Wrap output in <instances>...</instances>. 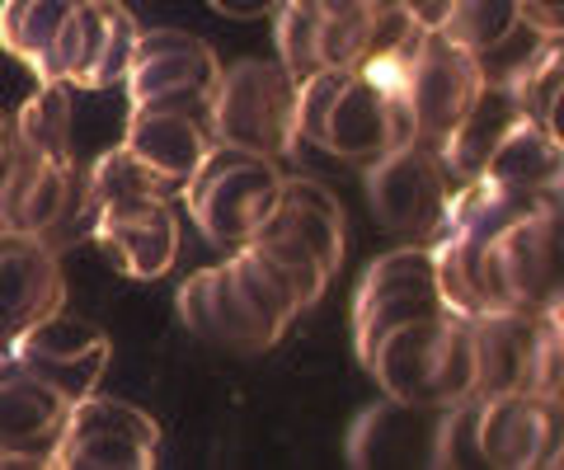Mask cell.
Listing matches in <instances>:
<instances>
[{"label":"cell","mask_w":564,"mask_h":470,"mask_svg":"<svg viewBox=\"0 0 564 470\" xmlns=\"http://www.w3.org/2000/svg\"><path fill=\"white\" fill-rule=\"evenodd\" d=\"M410 43L372 52L348 72H311L296 80V136L339 161H377L386 151L419 142L410 90H404Z\"/></svg>","instance_id":"6da1fadb"},{"label":"cell","mask_w":564,"mask_h":470,"mask_svg":"<svg viewBox=\"0 0 564 470\" xmlns=\"http://www.w3.org/2000/svg\"><path fill=\"white\" fill-rule=\"evenodd\" d=\"M362 368L400 405L452 409L475 395V329L456 310H437L381 335Z\"/></svg>","instance_id":"7a4b0ae2"},{"label":"cell","mask_w":564,"mask_h":470,"mask_svg":"<svg viewBox=\"0 0 564 470\" xmlns=\"http://www.w3.org/2000/svg\"><path fill=\"white\" fill-rule=\"evenodd\" d=\"M278 188H282L278 161L226 146V142H212L198 170L188 174L180 198L188 207L193 226H198L212 245L240 250V245H250L254 231L269 221Z\"/></svg>","instance_id":"3957f363"},{"label":"cell","mask_w":564,"mask_h":470,"mask_svg":"<svg viewBox=\"0 0 564 470\" xmlns=\"http://www.w3.org/2000/svg\"><path fill=\"white\" fill-rule=\"evenodd\" d=\"M475 395H555L564 386L560 310L475 316Z\"/></svg>","instance_id":"277c9868"},{"label":"cell","mask_w":564,"mask_h":470,"mask_svg":"<svg viewBox=\"0 0 564 470\" xmlns=\"http://www.w3.org/2000/svg\"><path fill=\"white\" fill-rule=\"evenodd\" d=\"M212 142L269 155H292L296 136V80L278 62H236L217 76V90L207 103Z\"/></svg>","instance_id":"5b68a950"},{"label":"cell","mask_w":564,"mask_h":470,"mask_svg":"<svg viewBox=\"0 0 564 470\" xmlns=\"http://www.w3.org/2000/svg\"><path fill=\"white\" fill-rule=\"evenodd\" d=\"M217 76H221V62L203 39L180 29H141L122 85H128L132 109H174L207 123Z\"/></svg>","instance_id":"8992f818"},{"label":"cell","mask_w":564,"mask_h":470,"mask_svg":"<svg viewBox=\"0 0 564 470\" xmlns=\"http://www.w3.org/2000/svg\"><path fill=\"white\" fill-rule=\"evenodd\" d=\"M404 90H410L419 142L443 146L447 132L470 113L485 90V57L452 43L443 29H419L404 57Z\"/></svg>","instance_id":"52a82bcc"},{"label":"cell","mask_w":564,"mask_h":470,"mask_svg":"<svg viewBox=\"0 0 564 470\" xmlns=\"http://www.w3.org/2000/svg\"><path fill=\"white\" fill-rule=\"evenodd\" d=\"M161 461V424L128 400L80 395L66 414L57 461L62 470H151Z\"/></svg>","instance_id":"ba28073f"},{"label":"cell","mask_w":564,"mask_h":470,"mask_svg":"<svg viewBox=\"0 0 564 470\" xmlns=\"http://www.w3.org/2000/svg\"><path fill=\"white\" fill-rule=\"evenodd\" d=\"M437 310H447V302L437 292L433 250L404 245V250L381 254L362 273L358 292H352V348H358V362L372 353L381 335H391V329L410 320L437 316Z\"/></svg>","instance_id":"9c48e42d"},{"label":"cell","mask_w":564,"mask_h":470,"mask_svg":"<svg viewBox=\"0 0 564 470\" xmlns=\"http://www.w3.org/2000/svg\"><path fill=\"white\" fill-rule=\"evenodd\" d=\"M452 188H456V179L443 161V151L429 142L386 151L372 161V170H367V203H372L377 221L395 236L433 240L437 226H443Z\"/></svg>","instance_id":"30bf717a"},{"label":"cell","mask_w":564,"mask_h":470,"mask_svg":"<svg viewBox=\"0 0 564 470\" xmlns=\"http://www.w3.org/2000/svg\"><path fill=\"white\" fill-rule=\"evenodd\" d=\"M564 419L555 395H480L475 447L485 470H545L560 466Z\"/></svg>","instance_id":"8fae6325"},{"label":"cell","mask_w":564,"mask_h":470,"mask_svg":"<svg viewBox=\"0 0 564 470\" xmlns=\"http://www.w3.org/2000/svg\"><path fill=\"white\" fill-rule=\"evenodd\" d=\"M109 353H113L109 335L80 316H66V310H52V316H43L39 325H29L24 335H14L6 343V358H14L33 376H43L70 405H76L80 395L99 391Z\"/></svg>","instance_id":"7c38bea8"},{"label":"cell","mask_w":564,"mask_h":470,"mask_svg":"<svg viewBox=\"0 0 564 470\" xmlns=\"http://www.w3.org/2000/svg\"><path fill=\"white\" fill-rule=\"evenodd\" d=\"M70 400L14 358L0 362V470H47L57 461Z\"/></svg>","instance_id":"4fadbf2b"},{"label":"cell","mask_w":564,"mask_h":470,"mask_svg":"<svg viewBox=\"0 0 564 470\" xmlns=\"http://www.w3.org/2000/svg\"><path fill=\"white\" fill-rule=\"evenodd\" d=\"M85 0H6L0 6V47L24 62L39 85H66L80 47Z\"/></svg>","instance_id":"5bb4252c"},{"label":"cell","mask_w":564,"mask_h":470,"mask_svg":"<svg viewBox=\"0 0 564 470\" xmlns=\"http://www.w3.org/2000/svg\"><path fill=\"white\" fill-rule=\"evenodd\" d=\"M90 240L118 273L155 283L180 259V217L170 203H104Z\"/></svg>","instance_id":"9a60e30c"},{"label":"cell","mask_w":564,"mask_h":470,"mask_svg":"<svg viewBox=\"0 0 564 470\" xmlns=\"http://www.w3.org/2000/svg\"><path fill=\"white\" fill-rule=\"evenodd\" d=\"M66 306L57 250L39 236H0V343Z\"/></svg>","instance_id":"2e32d148"},{"label":"cell","mask_w":564,"mask_h":470,"mask_svg":"<svg viewBox=\"0 0 564 470\" xmlns=\"http://www.w3.org/2000/svg\"><path fill=\"white\" fill-rule=\"evenodd\" d=\"M437 409L400 405L386 395L381 405L362 409L348 428V466L391 470V466H433Z\"/></svg>","instance_id":"e0dca14e"},{"label":"cell","mask_w":564,"mask_h":470,"mask_svg":"<svg viewBox=\"0 0 564 470\" xmlns=\"http://www.w3.org/2000/svg\"><path fill=\"white\" fill-rule=\"evenodd\" d=\"M180 316L198 339L236 348V353H263V348H273L269 329H263L254 320V310L245 306V297L236 292L226 264L188 277V283L180 287Z\"/></svg>","instance_id":"ac0fdd59"},{"label":"cell","mask_w":564,"mask_h":470,"mask_svg":"<svg viewBox=\"0 0 564 470\" xmlns=\"http://www.w3.org/2000/svg\"><path fill=\"white\" fill-rule=\"evenodd\" d=\"M70 165L43 161L14 136L6 165H0V236H43L62 207Z\"/></svg>","instance_id":"d6986e66"},{"label":"cell","mask_w":564,"mask_h":470,"mask_svg":"<svg viewBox=\"0 0 564 470\" xmlns=\"http://www.w3.org/2000/svg\"><path fill=\"white\" fill-rule=\"evenodd\" d=\"M141 24L128 14L122 0H85L80 10V47H76V66H70V90H113L122 85L132 66V47H137Z\"/></svg>","instance_id":"ffe728a7"},{"label":"cell","mask_w":564,"mask_h":470,"mask_svg":"<svg viewBox=\"0 0 564 470\" xmlns=\"http://www.w3.org/2000/svg\"><path fill=\"white\" fill-rule=\"evenodd\" d=\"M122 146L184 188L188 174L198 170V161L212 146V128L203 123V118H193V113L132 109L128 113V132H122Z\"/></svg>","instance_id":"44dd1931"},{"label":"cell","mask_w":564,"mask_h":470,"mask_svg":"<svg viewBox=\"0 0 564 470\" xmlns=\"http://www.w3.org/2000/svg\"><path fill=\"white\" fill-rule=\"evenodd\" d=\"M480 179L499 184V188H518V194H560V179H564L560 136L518 118V123L499 136V146H494V155L485 161Z\"/></svg>","instance_id":"7402d4cb"},{"label":"cell","mask_w":564,"mask_h":470,"mask_svg":"<svg viewBox=\"0 0 564 470\" xmlns=\"http://www.w3.org/2000/svg\"><path fill=\"white\" fill-rule=\"evenodd\" d=\"M518 118L522 113H518L513 95H508V85H489L485 80V90H480V99L470 103V113L447 132V142L437 146L443 151V161H447V170H452V179L456 184L480 179V170L494 155V146H499V136L513 128Z\"/></svg>","instance_id":"603a6c76"},{"label":"cell","mask_w":564,"mask_h":470,"mask_svg":"<svg viewBox=\"0 0 564 470\" xmlns=\"http://www.w3.org/2000/svg\"><path fill=\"white\" fill-rule=\"evenodd\" d=\"M269 217L288 226L292 236H302L306 245L325 259L329 273H339V264H344V207L321 179H282Z\"/></svg>","instance_id":"cb8c5ba5"},{"label":"cell","mask_w":564,"mask_h":470,"mask_svg":"<svg viewBox=\"0 0 564 470\" xmlns=\"http://www.w3.org/2000/svg\"><path fill=\"white\" fill-rule=\"evenodd\" d=\"M226 273H231V283L245 297V306L254 310V320L269 329V339L282 343V335L292 329V320L302 316V297H296V287L254 245L231 250V259H226Z\"/></svg>","instance_id":"d4e9b609"},{"label":"cell","mask_w":564,"mask_h":470,"mask_svg":"<svg viewBox=\"0 0 564 470\" xmlns=\"http://www.w3.org/2000/svg\"><path fill=\"white\" fill-rule=\"evenodd\" d=\"M489 85H508L518 113L527 123H536L541 132L560 136V85H564V52L560 39H541V47L527 57L522 66H513L503 80H489Z\"/></svg>","instance_id":"484cf974"},{"label":"cell","mask_w":564,"mask_h":470,"mask_svg":"<svg viewBox=\"0 0 564 470\" xmlns=\"http://www.w3.org/2000/svg\"><path fill=\"white\" fill-rule=\"evenodd\" d=\"M85 179H90V194L104 203H174L184 194L174 179H165L161 170H151L141 155H132L128 146H113L104 151L99 161L85 170Z\"/></svg>","instance_id":"4316f807"},{"label":"cell","mask_w":564,"mask_h":470,"mask_svg":"<svg viewBox=\"0 0 564 470\" xmlns=\"http://www.w3.org/2000/svg\"><path fill=\"white\" fill-rule=\"evenodd\" d=\"M14 136L52 165H70V85H39L14 113Z\"/></svg>","instance_id":"83f0119b"},{"label":"cell","mask_w":564,"mask_h":470,"mask_svg":"<svg viewBox=\"0 0 564 470\" xmlns=\"http://www.w3.org/2000/svg\"><path fill=\"white\" fill-rule=\"evenodd\" d=\"M250 245H254V250H259L263 259H269V264H273V269H278V273L296 287V297H302V310L325 297V287H329V277H334V273L325 269V259L315 254L302 236H292L282 221H273V217H269V221H263L259 231H254Z\"/></svg>","instance_id":"f1b7e54d"},{"label":"cell","mask_w":564,"mask_h":470,"mask_svg":"<svg viewBox=\"0 0 564 470\" xmlns=\"http://www.w3.org/2000/svg\"><path fill=\"white\" fill-rule=\"evenodd\" d=\"M437 29L475 57H489L522 29V14L518 0H447V14Z\"/></svg>","instance_id":"f546056e"},{"label":"cell","mask_w":564,"mask_h":470,"mask_svg":"<svg viewBox=\"0 0 564 470\" xmlns=\"http://www.w3.org/2000/svg\"><path fill=\"white\" fill-rule=\"evenodd\" d=\"M381 14L386 10H377V6H358V10L315 20V62H321V72H348V66L372 57Z\"/></svg>","instance_id":"4dcf8cb0"},{"label":"cell","mask_w":564,"mask_h":470,"mask_svg":"<svg viewBox=\"0 0 564 470\" xmlns=\"http://www.w3.org/2000/svg\"><path fill=\"white\" fill-rule=\"evenodd\" d=\"M95 221H99V198L90 194V179H85V170L80 165H70L66 174V194H62V207H57V217H52V226L39 236L47 250H70V245H80V240H90L95 236Z\"/></svg>","instance_id":"1f68e13d"},{"label":"cell","mask_w":564,"mask_h":470,"mask_svg":"<svg viewBox=\"0 0 564 470\" xmlns=\"http://www.w3.org/2000/svg\"><path fill=\"white\" fill-rule=\"evenodd\" d=\"M518 14L541 39H560V29H564V0H518Z\"/></svg>","instance_id":"d6a6232c"},{"label":"cell","mask_w":564,"mask_h":470,"mask_svg":"<svg viewBox=\"0 0 564 470\" xmlns=\"http://www.w3.org/2000/svg\"><path fill=\"white\" fill-rule=\"evenodd\" d=\"M217 14H226V20H263V14H273L282 0H207Z\"/></svg>","instance_id":"836d02e7"},{"label":"cell","mask_w":564,"mask_h":470,"mask_svg":"<svg viewBox=\"0 0 564 470\" xmlns=\"http://www.w3.org/2000/svg\"><path fill=\"white\" fill-rule=\"evenodd\" d=\"M311 20H325V14H344V10H358V6H377V0H288Z\"/></svg>","instance_id":"e575fe53"},{"label":"cell","mask_w":564,"mask_h":470,"mask_svg":"<svg viewBox=\"0 0 564 470\" xmlns=\"http://www.w3.org/2000/svg\"><path fill=\"white\" fill-rule=\"evenodd\" d=\"M10 142H14V118H6V113H0V155L10 151Z\"/></svg>","instance_id":"d590c367"},{"label":"cell","mask_w":564,"mask_h":470,"mask_svg":"<svg viewBox=\"0 0 564 470\" xmlns=\"http://www.w3.org/2000/svg\"><path fill=\"white\" fill-rule=\"evenodd\" d=\"M0 362H6V343H0Z\"/></svg>","instance_id":"8d00e7d4"}]
</instances>
